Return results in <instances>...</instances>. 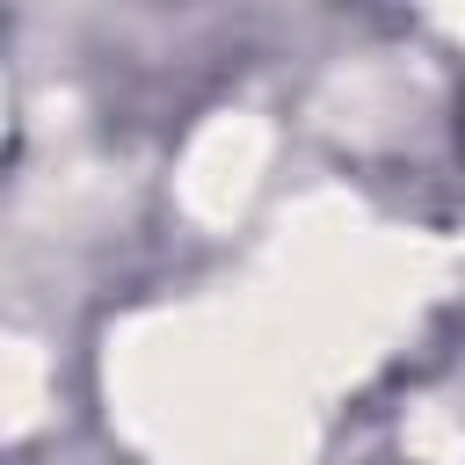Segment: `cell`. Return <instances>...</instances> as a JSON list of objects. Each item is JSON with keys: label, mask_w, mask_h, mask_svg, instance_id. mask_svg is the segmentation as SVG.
Wrapping results in <instances>:
<instances>
[{"label": "cell", "mask_w": 465, "mask_h": 465, "mask_svg": "<svg viewBox=\"0 0 465 465\" xmlns=\"http://www.w3.org/2000/svg\"><path fill=\"white\" fill-rule=\"evenodd\" d=\"M458 145H465V124H458Z\"/></svg>", "instance_id": "6da1fadb"}]
</instances>
